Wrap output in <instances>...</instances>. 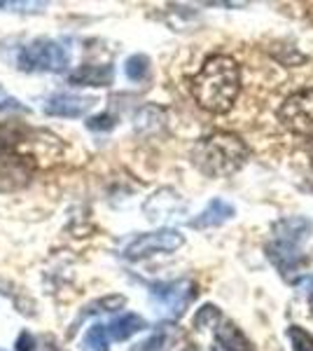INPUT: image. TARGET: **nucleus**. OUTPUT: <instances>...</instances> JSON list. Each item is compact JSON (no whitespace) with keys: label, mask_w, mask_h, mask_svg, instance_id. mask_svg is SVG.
I'll list each match as a JSON object with an SVG mask.
<instances>
[{"label":"nucleus","mask_w":313,"mask_h":351,"mask_svg":"<svg viewBox=\"0 0 313 351\" xmlns=\"http://www.w3.org/2000/svg\"><path fill=\"white\" fill-rule=\"evenodd\" d=\"M241 92V73L231 56H210L192 80V94L203 110L222 115L234 106Z\"/></svg>","instance_id":"f257e3e1"},{"label":"nucleus","mask_w":313,"mask_h":351,"mask_svg":"<svg viewBox=\"0 0 313 351\" xmlns=\"http://www.w3.org/2000/svg\"><path fill=\"white\" fill-rule=\"evenodd\" d=\"M248 160V145L229 132H215L199 138L192 148V164L210 178L236 173Z\"/></svg>","instance_id":"f03ea898"},{"label":"nucleus","mask_w":313,"mask_h":351,"mask_svg":"<svg viewBox=\"0 0 313 351\" xmlns=\"http://www.w3.org/2000/svg\"><path fill=\"white\" fill-rule=\"evenodd\" d=\"M68 61H71L68 49L59 40L38 38V40H31L21 47L16 64H19L21 71L28 73H56V71H64Z\"/></svg>","instance_id":"7ed1b4c3"},{"label":"nucleus","mask_w":313,"mask_h":351,"mask_svg":"<svg viewBox=\"0 0 313 351\" xmlns=\"http://www.w3.org/2000/svg\"><path fill=\"white\" fill-rule=\"evenodd\" d=\"M185 243V237L178 230H157L147 232V234H138L134 241L124 248V258L136 263V260H145L155 253H173Z\"/></svg>","instance_id":"20e7f679"},{"label":"nucleus","mask_w":313,"mask_h":351,"mask_svg":"<svg viewBox=\"0 0 313 351\" xmlns=\"http://www.w3.org/2000/svg\"><path fill=\"white\" fill-rule=\"evenodd\" d=\"M278 120L295 134H313V87L288 96L278 110Z\"/></svg>","instance_id":"39448f33"},{"label":"nucleus","mask_w":313,"mask_h":351,"mask_svg":"<svg viewBox=\"0 0 313 351\" xmlns=\"http://www.w3.org/2000/svg\"><path fill=\"white\" fill-rule=\"evenodd\" d=\"M150 293L162 302V307L171 316H180L187 309V304L197 298V284L190 279L171 281V284H155Z\"/></svg>","instance_id":"423d86ee"},{"label":"nucleus","mask_w":313,"mask_h":351,"mask_svg":"<svg viewBox=\"0 0 313 351\" xmlns=\"http://www.w3.org/2000/svg\"><path fill=\"white\" fill-rule=\"evenodd\" d=\"M266 258L276 265L283 276H290L292 271H299L306 265L301 246H295V243L288 241H276V239L266 243Z\"/></svg>","instance_id":"0eeeda50"},{"label":"nucleus","mask_w":313,"mask_h":351,"mask_svg":"<svg viewBox=\"0 0 313 351\" xmlns=\"http://www.w3.org/2000/svg\"><path fill=\"white\" fill-rule=\"evenodd\" d=\"M94 106V99H87V96H75V94H54L47 99L45 104V112L52 117H82L84 112Z\"/></svg>","instance_id":"6e6552de"},{"label":"nucleus","mask_w":313,"mask_h":351,"mask_svg":"<svg viewBox=\"0 0 313 351\" xmlns=\"http://www.w3.org/2000/svg\"><path fill=\"white\" fill-rule=\"evenodd\" d=\"M311 232H313V223L309 218H301V216L283 218L274 225V239L301 246L311 237Z\"/></svg>","instance_id":"1a4fd4ad"},{"label":"nucleus","mask_w":313,"mask_h":351,"mask_svg":"<svg viewBox=\"0 0 313 351\" xmlns=\"http://www.w3.org/2000/svg\"><path fill=\"white\" fill-rule=\"evenodd\" d=\"M115 80L112 66H79L68 75V82L75 87H110Z\"/></svg>","instance_id":"9d476101"},{"label":"nucleus","mask_w":313,"mask_h":351,"mask_svg":"<svg viewBox=\"0 0 313 351\" xmlns=\"http://www.w3.org/2000/svg\"><path fill=\"white\" fill-rule=\"evenodd\" d=\"M231 218H234V206L227 204L225 199H213L208 202V206L195 220H190V225L197 230H208V228H218V225L227 223Z\"/></svg>","instance_id":"9b49d317"},{"label":"nucleus","mask_w":313,"mask_h":351,"mask_svg":"<svg viewBox=\"0 0 313 351\" xmlns=\"http://www.w3.org/2000/svg\"><path fill=\"white\" fill-rule=\"evenodd\" d=\"M147 324L143 316L138 314H122L117 316V319L110 321V326H105L108 330V337L110 339H117V342H124V339H129L131 335H136V332L145 330Z\"/></svg>","instance_id":"f8f14e48"},{"label":"nucleus","mask_w":313,"mask_h":351,"mask_svg":"<svg viewBox=\"0 0 313 351\" xmlns=\"http://www.w3.org/2000/svg\"><path fill=\"white\" fill-rule=\"evenodd\" d=\"M215 342L227 351H255L253 344L248 342V337L243 335L231 321H225L218 330H215Z\"/></svg>","instance_id":"ddd939ff"},{"label":"nucleus","mask_w":313,"mask_h":351,"mask_svg":"<svg viewBox=\"0 0 313 351\" xmlns=\"http://www.w3.org/2000/svg\"><path fill=\"white\" fill-rule=\"evenodd\" d=\"M173 326H159L157 332L152 337H147L145 342L136 344L131 351H168L171 349V342H173Z\"/></svg>","instance_id":"4468645a"},{"label":"nucleus","mask_w":313,"mask_h":351,"mask_svg":"<svg viewBox=\"0 0 313 351\" xmlns=\"http://www.w3.org/2000/svg\"><path fill=\"white\" fill-rule=\"evenodd\" d=\"M110 349V337L103 324H94L82 337V351H108Z\"/></svg>","instance_id":"2eb2a0df"},{"label":"nucleus","mask_w":313,"mask_h":351,"mask_svg":"<svg viewBox=\"0 0 313 351\" xmlns=\"http://www.w3.org/2000/svg\"><path fill=\"white\" fill-rule=\"evenodd\" d=\"M124 73H127V77L131 82H143L147 77V73H150V59H147L145 54L129 56L127 64H124Z\"/></svg>","instance_id":"dca6fc26"},{"label":"nucleus","mask_w":313,"mask_h":351,"mask_svg":"<svg viewBox=\"0 0 313 351\" xmlns=\"http://www.w3.org/2000/svg\"><path fill=\"white\" fill-rule=\"evenodd\" d=\"M21 143V132L16 127H10V124H3L0 127V157L8 160L12 157V152L19 148Z\"/></svg>","instance_id":"f3484780"},{"label":"nucleus","mask_w":313,"mask_h":351,"mask_svg":"<svg viewBox=\"0 0 313 351\" xmlns=\"http://www.w3.org/2000/svg\"><path fill=\"white\" fill-rule=\"evenodd\" d=\"M288 337H290V344H292V351H313V335L309 330H304V328L290 326Z\"/></svg>","instance_id":"a211bd4d"},{"label":"nucleus","mask_w":313,"mask_h":351,"mask_svg":"<svg viewBox=\"0 0 313 351\" xmlns=\"http://www.w3.org/2000/svg\"><path fill=\"white\" fill-rule=\"evenodd\" d=\"M218 321H220V309L215 307V304H203V307L195 314V328H199V330L213 328Z\"/></svg>","instance_id":"6ab92c4d"},{"label":"nucleus","mask_w":313,"mask_h":351,"mask_svg":"<svg viewBox=\"0 0 313 351\" xmlns=\"http://www.w3.org/2000/svg\"><path fill=\"white\" fill-rule=\"evenodd\" d=\"M47 8V3H16V0H0V10H8V12H21V14H36V12H42Z\"/></svg>","instance_id":"aec40b11"},{"label":"nucleus","mask_w":313,"mask_h":351,"mask_svg":"<svg viewBox=\"0 0 313 351\" xmlns=\"http://www.w3.org/2000/svg\"><path fill=\"white\" fill-rule=\"evenodd\" d=\"M117 124V117L110 115V112H101V115H94L87 120V129H92V132H110V129H115Z\"/></svg>","instance_id":"412c9836"},{"label":"nucleus","mask_w":313,"mask_h":351,"mask_svg":"<svg viewBox=\"0 0 313 351\" xmlns=\"http://www.w3.org/2000/svg\"><path fill=\"white\" fill-rule=\"evenodd\" d=\"M0 112H28V108L0 84Z\"/></svg>","instance_id":"4be33fe9"},{"label":"nucleus","mask_w":313,"mask_h":351,"mask_svg":"<svg viewBox=\"0 0 313 351\" xmlns=\"http://www.w3.org/2000/svg\"><path fill=\"white\" fill-rule=\"evenodd\" d=\"M36 347V339L31 337V332H21L19 337H16V351H33Z\"/></svg>","instance_id":"5701e85b"},{"label":"nucleus","mask_w":313,"mask_h":351,"mask_svg":"<svg viewBox=\"0 0 313 351\" xmlns=\"http://www.w3.org/2000/svg\"><path fill=\"white\" fill-rule=\"evenodd\" d=\"M210 351H227L225 347H220L218 342H213V347H210Z\"/></svg>","instance_id":"b1692460"},{"label":"nucleus","mask_w":313,"mask_h":351,"mask_svg":"<svg viewBox=\"0 0 313 351\" xmlns=\"http://www.w3.org/2000/svg\"><path fill=\"white\" fill-rule=\"evenodd\" d=\"M0 351H3V349H0Z\"/></svg>","instance_id":"393cba45"}]
</instances>
